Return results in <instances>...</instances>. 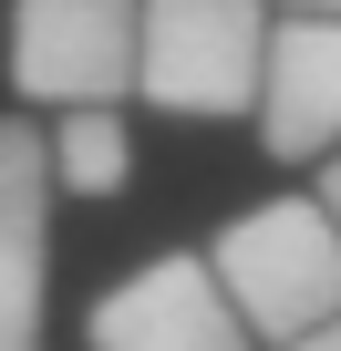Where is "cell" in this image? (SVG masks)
<instances>
[{"label": "cell", "instance_id": "obj_1", "mask_svg": "<svg viewBox=\"0 0 341 351\" xmlns=\"http://www.w3.org/2000/svg\"><path fill=\"white\" fill-rule=\"evenodd\" d=\"M269 0H145L134 11V93L176 124L259 114Z\"/></svg>", "mask_w": 341, "mask_h": 351}, {"label": "cell", "instance_id": "obj_2", "mask_svg": "<svg viewBox=\"0 0 341 351\" xmlns=\"http://www.w3.org/2000/svg\"><path fill=\"white\" fill-rule=\"evenodd\" d=\"M238 320L259 341H300L310 320L341 310V228L320 197H269V207H238L217 238H207Z\"/></svg>", "mask_w": 341, "mask_h": 351}, {"label": "cell", "instance_id": "obj_3", "mask_svg": "<svg viewBox=\"0 0 341 351\" xmlns=\"http://www.w3.org/2000/svg\"><path fill=\"white\" fill-rule=\"evenodd\" d=\"M145 0H11V93L21 104H124Z\"/></svg>", "mask_w": 341, "mask_h": 351}, {"label": "cell", "instance_id": "obj_4", "mask_svg": "<svg viewBox=\"0 0 341 351\" xmlns=\"http://www.w3.org/2000/svg\"><path fill=\"white\" fill-rule=\"evenodd\" d=\"M93 351H259V330L238 320L217 258H145L134 279H114L93 300Z\"/></svg>", "mask_w": 341, "mask_h": 351}, {"label": "cell", "instance_id": "obj_5", "mask_svg": "<svg viewBox=\"0 0 341 351\" xmlns=\"http://www.w3.org/2000/svg\"><path fill=\"white\" fill-rule=\"evenodd\" d=\"M52 134L0 114V351H42L52 320Z\"/></svg>", "mask_w": 341, "mask_h": 351}, {"label": "cell", "instance_id": "obj_6", "mask_svg": "<svg viewBox=\"0 0 341 351\" xmlns=\"http://www.w3.org/2000/svg\"><path fill=\"white\" fill-rule=\"evenodd\" d=\"M259 145H269L279 165H310V155L341 145V11H290V21H269Z\"/></svg>", "mask_w": 341, "mask_h": 351}, {"label": "cell", "instance_id": "obj_7", "mask_svg": "<svg viewBox=\"0 0 341 351\" xmlns=\"http://www.w3.org/2000/svg\"><path fill=\"white\" fill-rule=\"evenodd\" d=\"M124 176H134V134L114 104H62L52 124V186L62 197H124Z\"/></svg>", "mask_w": 341, "mask_h": 351}, {"label": "cell", "instance_id": "obj_8", "mask_svg": "<svg viewBox=\"0 0 341 351\" xmlns=\"http://www.w3.org/2000/svg\"><path fill=\"white\" fill-rule=\"evenodd\" d=\"M310 197H320V207H331V228H341V145L320 155V186H310Z\"/></svg>", "mask_w": 341, "mask_h": 351}, {"label": "cell", "instance_id": "obj_9", "mask_svg": "<svg viewBox=\"0 0 341 351\" xmlns=\"http://www.w3.org/2000/svg\"><path fill=\"white\" fill-rule=\"evenodd\" d=\"M279 351H341V310H331V320H310V330H300V341H279Z\"/></svg>", "mask_w": 341, "mask_h": 351}, {"label": "cell", "instance_id": "obj_10", "mask_svg": "<svg viewBox=\"0 0 341 351\" xmlns=\"http://www.w3.org/2000/svg\"><path fill=\"white\" fill-rule=\"evenodd\" d=\"M269 11H341V0H269Z\"/></svg>", "mask_w": 341, "mask_h": 351}]
</instances>
